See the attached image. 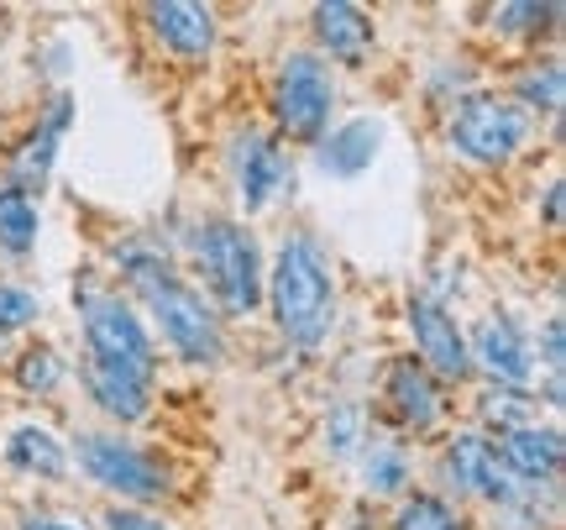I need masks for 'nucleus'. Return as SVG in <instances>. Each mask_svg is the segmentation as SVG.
I'll list each match as a JSON object with an SVG mask.
<instances>
[{
	"instance_id": "nucleus-1",
	"label": "nucleus",
	"mask_w": 566,
	"mask_h": 530,
	"mask_svg": "<svg viewBox=\"0 0 566 530\" xmlns=\"http://www.w3.org/2000/svg\"><path fill=\"white\" fill-rule=\"evenodd\" d=\"M111 258H116V268H122L126 289H132L142 305H147V315L158 321L163 347L174 352L179 363H189V367H216L221 363L226 357L221 315L210 310V300H205L189 279H179V273L168 268V258H163L158 247L116 242Z\"/></svg>"
},
{
	"instance_id": "nucleus-2",
	"label": "nucleus",
	"mask_w": 566,
	"mask_h": 530,
	"mask_svg": "<svg viewBox=\"0 0 566 530\" xmlns=\"http://www.w3.org/2000/svg\"><path fill=\"white\" fill-rule=\"evenodd\" d=\"M273 326L294 347H321L336 326V263L310 231H289L263 279Z\"/></svg>"
},
{
	"instance_id": "nucleus-3",
	"label": "nucleus",
	"mask_w": 566,
	"mask_h": 530,
	"mask_svg": "<svg viewBox=\"0 0 566 530\" xmlns=\"http://www.w3.org/2000/svg\"><path fill=\"white\" fill-rule=\"evenodd\" d=\"M189 247H195V263H200V279L216 300V315H231V321H247L263 305V247L247 231V221L237 216H205L189 231Z\"/></svg>"
},
{
	"instance_id": "nucleus-4",
	"label": "nucleus",
	"mask_w": 566,
	"mask_h": 530,
	"mask_svg": "<svg viewBox=\"0 0 566 530\" xmlns=\"http://www.w3.org/2000/svg\"><path fill=\"white\" fill-rule=\"evenodd\" d=\"M74 305L84 321V363H101L111 373L142 378V384L158 378V342H153L147 321L132 310V300H122L116 289L74 284Z\"/></svg>"
},
{
	"instance_id": "nucleus-5",
	"label": "nucleus",
	"mask_w": 566,
	"mask_h": 530,
	"mask_svg": "<svg viewBox=\"0 0 566 530\" xmlns=\"http://www.w3.org/2000/svg\"><path fill=\"white\" fill-rule=\"evenodd\" d=\"M69 457L80 463V472L95 489L116 493L122 505H137V510L168 499V489H174V478H168L158 451L137 447L126 436H111V430H80L69 441Z\"/></svg>"
},
{
	"instance_id": "nucleus-6",
	"label": "nucleus",
	"mask_w": 566,
	"mask_h": 530,
	"mask_svg": "<svg viewBox=\"0 0 566 530\" xmlns=\"http://www.w3.org/2000/svg\"><path fill=\"white\" fill-rule=\"evenodd\" d=\"M530 137V116L499 90H467L451 101L446 116V143L457 158L478 168H504Z\"/></svg>"
},
{
	"instance_id": "nucleus-7",
	"label": "nucleus",
	"mask_w": 566,
	"mask_h": 530,
	"mask_svg": "<svg viewBox=\"0 0 566 530\" xmlns=\"http://www.w3.org/2000/svg\"><path fill=\"white\" fill-rule=\"evenodd\" d=\"M273 126L294 143H321L336 111V74L321 53H289L273 74Z\"/></svg>"
},
{
	"instance_id": "nucleus-8",
	"label": "nucleus",
	"mask_w": 566,
	"mask_h": 530,
	"mask_svg": "<svg viewBox=\"0 0 566 530\" xmlns=\"http://www.w3.org/2000/svg\"><path fill=\"white\" fill-rule=\"evenodd\" d=\"M405 326H409V336H415V363H420L436 384H467V378H472L467 331L457 326V315L446 310V300L415 294L405 310Z\"/></svg>"
},
{
	"instance_id": "nucleus-9",
	"label": "nucleus",
	"mask_w": 566,
	"mask_h": 530,
	"mask_svg": "<svg viewBox=\"0 0 566 530\" xmlns=\"http://www.w3.org/2000/svg\"><path fill=\"white\" fill-rule=\"evenodd\" d=\"M231 179H237V200L247 216H258L283 195V184H294V164L279 147V137H268L258 126L237 132L231 143Z\"/></svg>"
},
{
	"instance_id": "nucleus-10",
	"label": "nucleus",
	"mask_w": 566,
	"mask_h": 530,
	"mask_svg": "<svg viewBox=\"0 0 566 530\" xmlns=\"http://www.w3.org/2000/svg\"><path fill=\"white\" fill-rule=\"evenodd\" d=\"M446 478H451L457 493H478V499L499 505V510H514L530 493L525 484L509 478L504 463L493 457V441L478 436V430H457V436L446 441Z\"/></svg>"
},
{
	"instance_id": "nucleus-11",
	"label": "nucleus",
	"mask_w": 566,
	"mask_h": 530,
	"mask_svg": "<svg viewBox=\"0 0 566 530\" xmlns=\"http://www.w3.org/2000/svg\"><path fill=\"white\" fill-rule=\"evenodd\" d=\"M467 357H472V367L488 373V384H504V388H525L530 373H535L530 336L509 315H483L472 326V336H467Z\"/></svg>"
},
{
	"instance_id": "nucleus-12",
	"label": "nucleus",
	"mask_w": 566,
	"mask_h": 530,
	"mask_svg": "<svg viewBox=\"0 0 566 530\" xmlns=\"http://www.w3.org/2000/svg\"><path fill=\"white\" fill-rule=\"evenodd\" d=\"M384 405H388V415H394L405 430H415V436L441 426V409H446L441 405V384H436L415 357H394V363H388Z\"/></svg>"
},
{
	"instance_id": "nucleus-13",
	"label": "nucleus",
	"mask_w": 566,
	"mask_h": 530,
	"mask_svg": "<svg viewBox=\"0 0 566 530\" xmlns=\"http://www.w3.org/2000/svg\"><path fill=\"white\" fill-rule=\"evenodd\" d=\"M384 153V122L378 116H352V122L331 126L315 147V168L325 179H363Z\"/></svg>"
},
{
	"instance_id": "nucleus-14",
	"label": "nucleus",
	"mask_w": 566,
	"mask_h": 530,
	"mask_svg": "<svg viewBox=\"0 0 566 530\" xmlns=\"http://www.w3.org/2000/svg\"><path fill=\"white\" fill-rule=\"evenodd\" d=\"M147 27L184 63L210 59V48H216V11L195 6V0H158V6H147Z\"/></svg>"
},
{
	"instance_id": "nucleus-15",
	"label": "nucleus",
	"mask_w": 566,
	"mask_h": 530,
	"mask_svg": "<svg viewBox=\"0 0 566 530\" xmlns=\"http://www.w3.org/2000/svg\"><path fill=\"white\" fill-rule=\"evenodd\" d=\"M310 27H315V48H321L325 63L357 69V63L373 53V21H367V11L352 6V0H321V6L310 11Z\"/></svg>"
},
{
	"instance_id": "nucleus-16",
	"label": "nucleus",
	"mask_w": 566,
	"mask_h": 530,
	"mask_svg": "<svg viewBox=\"0 0 566 530\" xmlns=\"http://www.w3.org/2000/svg\"><path fill=\"white\" fill-rule=\"evenodd\" d=\"M493 457L504 463V472L514 484H556L566 447H562V430L535 420V426H520V430H509V436H499Z\"/></svg>"
},
{
	"instance_id": "nucleus-17",
	"label": "nucleus",
	"mask_w": 566,
	"mask_h": 530,
	"mask_svg": "<svg viewBox=\"0 0 566 530\" xmlns=\"http://www.w3.org/2000/svg\"><path fill=\"white\" fill-rule=\"evenodd\" d=\"M80 384L90 394V405L101 415H111L116 426H142L153 415V384H142V378L111 373L101 363H80Z\"/></svg>"
},
{
	"instance_id": "nucleus-18",
	"label": "nucleus",
	"mask_w": 566,
	"mask_h": 530,
	"mask_svg": "<svg viewBox=\"0 0 566 530\" xmlns=\"http://www.w3.org/2000/svg\"><path fill=\"white\" fill-rule=\"evenodd\" d=\"M6 463L27 478H63L69 472V447L48 426H17L6 436Z\"/></svg>"
},
{
	"instance_id": "nucleus-19",
	"label": "nucleus",
	"mask_w": 566,
	"mask_h": 530,
	"mask_svg": "<svg viewBox=\"0 0 566 530\" xmlns=\"http://www.w3.org/2000/svg\"><path fill=\"white\" fill-rule=\"evenodd\" d=\"M509 101L520 105V111H541V116H556L562 122V101H566V69L562 59H541V63H525L520 74H514V95Z\"/></svg>"
},
{
	"instance_id": "nucleus-20",
	"label": "nucleus",
	"mask_w": 566,
	"mask_h": 530,
	"mask_svg": "<svg viewBox=\"0 0 566 530\" xmlns=\"http://www.w3.org/2000/svg\"><path fill=\"white\" fill-rule=\"evenodd\" d=\"M363 484L367 493L378 499H405L409 484H415V463L399 441H363Z\"/></svg>"
},
{
	"instance_id": "nucleus-21",
	"label": "nucleus",
	"mask_w": 566,
	"mask_h": 530,
	"mask_svg": "<svg viewBox=\"0 0 566 530\" xmlns=\"http://www.w3.org/2000/svg\"><path fill=\"white\" fill-rule=\"evenodd\" d=\"M53 164H59V137H48V132H38V126H32V137H27V143L11 153V164H6V184H11V189H21V195L32 200V195H42V189H48Z\"/></svg>"
},
{
	"instance_id": "nucleus-22",
	"label": "nucleus",
	"mask_w": 566,
	"mask_h": 530,
	"mask_svg": "<svg viewBox=\"0 0 566 530\" xmlns=\"http://www.w3.org/2000/svg\"><path fill=\"white\" fill-rule=\"evenodd\" d=\"M38 231H42L38 200H27L11 184H0V252L6 258H27L38 247Z\"/></svg>"
},
{
	"instance_id": "nucleus-23",
	"label": "nucleus",
	"mask_w": 566,
	"mask_h": 530,
	"mask_svg": "<svg viewBox=\"0 0 566 530\" xmlns=\"http://www.w3.org/2000/svg\"><path fill=\"white\" fill-rule=\"evenodd\" d=\"M562 27V6L556 0H509V6H499L493 11V32L509 42H541L546 32H556Z\"/></svg>"
},
{
	"instance_id": "nucleus-24",
	"label": "nucleus",
	"mask_w": 566,
	"mask_h": 530,
	"mask_svg": "<svg viewBox=\"0 0 566 530\" xmlns=\"http://www.w3.org/2000/svg\"><path fill=\"white\" fill-rule=\"evenodd\" d=\"M478 420L488 430H499V436H509V430H520V426H535V394L530 388L488 384L478 394Z\"/></svg>"
},
{
	"instance_id": "nucleus-25",
	"label": "nucleus",
	"mask_w": 566,
	"mask_h": 530,
	"mask_svg": "<svg viewBox=\"0 0 566 530\" xmlns=\"http://www.w3.org/2000/svg\"><path fill=\"white\" fill-rule=\"evenodd\" d=\"M63 378H69V363L59 357V347L32 342V347L17 352V384L27 388V394H53Z\"/></svg>"
},
{
	"instance_id": "nucleus-26",
	"label": "nucleus",
	"mask_w": 566,
	"mask_h": 530,
	"mask_svg": "<svg viewBox=\"0 0 566 530\" xmlns=\"http://www.w3.org/2000/svg\"><path fill=\"white\" fill-rule=\"evenodd\" d=\"M394 530H462V520L441 493H405L394 510Z\"/></svg>"
},
{
	"instance_id": "nucleus-27",
	"label": "nucleus",
	"mask_w": 566,
	"mask_h": 530,
	"mask_svg": "<svg viewBox=\"0 0 566 530\" xmlns=\"http://www.w3.org/2000/svg\"><path fill=\"white\" fill-rule=\"evenodd\" d=\"M357 447H363V409L331 405V415H325V451H331L336 463H346Z\"/></svg>"
},
{
	"instance_id": "nucleus-28",
	"label": "nucleus",
	"mask_w": 566,
	"mask_h": 530,
	"mask_svg": "<svg viewBox=\"0 0 566 530\" xmlns=\"http://www.w3.org/2000/svg\"><path fill=\"white\" fill-rule=\"evenodd\" d=\"M42 315V300L32 294L27 284H11V279H0V336H11V331H27L32 321Z\"/></svg>"
},
{
	"instance_id": "nucleus-29",
	"label": "nucleus",
	"mask_w": 566,
	"mask_h": 530,
	"mask_svg": "<svg viewBox=\"0 0 566 530\" xmlns=\"http://www.w3.org/2000/svg\"><path fill=\"white\" fill-rule=\"evenodd\" d=\"M74 111H80V105H74V95H69V90H53V95H48V105H42V116H38V132H48V137H69V126H74Z\"/></svg>"
},
{
	"instance_id": "nucleus-30",
	"label": "nucleus",
	"mask_w": 566,
	"mask_h": 530,
	"mask_svg": "<svg viewBox=\"0 0 566 530\" xmlns=\"http://www.w3.org/2000/svg\"><path fill=\"white\" fill-rule=\"evenodd\" d=\"M101 530H179V526H168V520H158L153 510H137V505H111L101 515Z\"/></svg>"
},
{
	"instance_id": "nucleus-31",
	"label": "nucleus",
	"mask_w": 566,
	"mask_h": 530,
	"mask_svg": "<svg viewBox=\"0 0 566 530\" xmlns=\"http://www.w3.org/2000/svg\"><path fill=\"white\" fill-rule=\"evenodd\" d=\"M562 367H566V321L562 315H551L546 321V373L551 378H562Z\"/></svg>"
},
{
	"instance_id": "nucleus-32",
	"label": "nucleus",
	"mask_w": 566,
	"mask_h": 530,
	"mask_svg": "<svg viewBox=\"0 0 566 530\" xmlns=\"http://www.w3.org/2000/svg\"><path fill=\"white\" fill-rule=\"evenodd\" d=\"M21 530H80L74 520H63V515H27Z\"/></svg>"
},
{
	"instance_id": "nucleus-33",
	"label": "nucleus",
	"mask_w": 566,
	"mask_h": 530,
	"mask_svg": "<svg viewBox=\"0 0 566 530\" xmlns=\"http://www.w3.org/2000/svg\"><path fill=\"white\" fill-rule=\"evenodd\" d=\"M546 226H562V179L546 189Z\"/></svg>"
}]
</instances>
